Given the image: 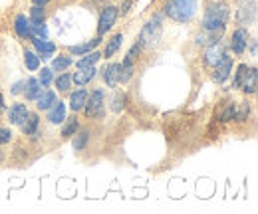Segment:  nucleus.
<instances>
[{
  "label": "nucleus",
  "instance_id": "obj_1",
  "mask_svg": "<svg viewBox=\"0 0 258 214\" xmlns=\"http://www.w3.org/2000/svg\"><path fill=\"white\" fill-rule=\"evenodd\" d=\"M230 18V8L223 0H213L207 4L203 12V30L205 32H225Z\"/></svg>",
  "mask_w": 258,
  "mask_h": 214
},
{
  "label": "nucleus",
  "instance_id": "obj_2",
  "mask_svg": "<svg viewBox=\"0 0 258 214\" xmlns=\"http://www.w3.org/2000/svg\"><path fill=\"white\" fill-rule=\"evenodd\" d=\"M199 10V0H165L163 12L173 22L189 24Z\"/></svg>",
  "mask_w": 258,
  "mask_h": 214
},
{
  "label": "nucleus",
  "instance_id": "obj_3",
  "mask_svg": "<svg viewBox=\"0 0 258 214\" xmlns=\"http://www.w3.org/2000/svg\"><path fill=\"white\" fill-rule=\"evenodd\" d=\"M161 32H163V18L161 16L151 18L143 26L141 34H139V48H147V50L157 48V44L161 40Z\"/></svg>",
  "mask_w": 258,
  "mask_h": 214
},
{
  "label": "nucleus",
  "instance_id": "obj_4",
  "mask_svg": "<svg viewBox=\"0 0 258 214\" xmlns=\"http://www.w3.org/2000/svg\"><path fill=\"white\" fill-rule=\"evenodd\" d=\"M90 119H99L103 117V111H105V93L101 88H96L92 93H88V99H86V105L82 109Z\"/></svg>",
  "mask_w": 258,
  "mask_h": 214
},
{
  "label": "nucleus",
  "instance_id": "obj_5",
  "mask_svg": "<svg viewBox=\"0 0 258 214\" xmlns=\"http://www.w3.org/2000/svg\"><path fill=\"white\" fill-rule=\"evenodd\" d=\"M117 16H119V10H117V6H105L103 10H101V14H99V22H97V36H103V34H107V32L113 28V24H115V20H117Z\"/></svg>",
  "mask_w": 258,
  "mask_h": 214
},
{
  "label": "nucleus",
  "instance_id": "obj_6",
  "mask_svg": "<svg viewBox=\"0 0 258 214\" xmlns=\"http://www.w3.org/2000/svg\"><path fill=\"white\" fill-rule=\"evenodd\" d=\"M248 40H250V34H248L246 28H242V26L236 28V30L232 32V36H230V42H228L232 54L234 56H242L246 52V48H248Z\"/></svg>",
  "mask_w": 258,
  "mask_h": 214
},
{
  "label": "nucleus",
  "instance_id": "obj_7",
  "mask_svg": "<svg viewBox=\"0 0 258 214\" xmlns=\"http://www.w3.org/2000/svg\"><path fill=\"white\" fill-rule=\"evenodd\" d=\"M232 56H228V52H226L225 56L221 58V61L213 67V82L215 84H225L226 80L230 78V72H232Z\"/></svg>",
  "mask_w": 258,
  "mask_h": 214
},
{
  "label": "nucleus",
  "instance_id": "obj_8",
  "mask_svg": "<svg viewBox=\"0 0 258 214\" xmlns=\"http://www.w3.org/2000/svg\"><path fill=\"white\" fill-rule=\"evenodd\" d=\"M225 54H226L225 44H223L221 40H219V42H213V44H209V46H207L205 56H203V61H205V65H207V67H215Z\"/></svg>",
  "mask_w": 258,
  "mask_h": 214
},
{
  "label": "nucleus",
  "instance_id": "obj_9",
  "mask_svg": "<svg viewBox=\"0 0 258 214\" xmlns=\"http://www.w3.org/2000/svg\"><path fill=\"white\" fill-rule=\"evenodd\" d=\"M32 40V46L36 48L40 60H50L54 54H56V44L50 42L48 38H38V36H30Z\"/></svg>",
  "mask_w": 258,
  "mask_h": 214
},
{
  "label": "nucleus",
  "instance_id": "obj_10",
  "mask_svg": "<svg viewBox=\"0 0 258 214\" xmlns=\"http://www.w3.org/2000/svg\"><path fill=\"white\" fill-rule=\"evenodd\" d=\"M14 32H16V36L18 38H22V40H30V36H32V24H30V18L26 16V14H16V18H14Z\"/></svg>",
  "mask_w": 258,
  "mask_h": 214
},
{
  "label": "nucleus",
  "instance_id": "obj_11",
  "mask_svg": "<svg viewBox=\"0 0 258 214\" xmlns=\"http://www.w3.org/2000/svg\"><path fill=\"white\" fill-rule=\"evenodd\" d=\"M96 76H97V69L94 65H90V67H78V72L72 76V84H76V86H88Z\"/></svg>",
  "mask_w": 258,
  "mask_h": 214
},
{
  "label": "nucleus",
  "instance_id": "obj_12",
  "mask_svg": "<svg viewBox=\"0 0 258 214\" xmlns=\"http://www.w3.org/2000/svg\"><path fill=\"white\" fill-rule=\"evenodd\" d=\"M34 101H36L38 111H48L58 99H56V92H52V90H44V88H42V92L38 93V97H36Z\"/></svg>",
  "mask_w": 258,
  "mask_h": 214
},
{
  "label": "nucleus",
  "instance_id": "obj_13",
  "mask_svg": "<svg viewBox=\"0 0 258 214\" xmlns=\"http://www.w3.org/2000/svg\"><path fill=\"white\" fill-rule=\"evenodd\" d=\"M30 111H28V107L24 105V103H14L10 109H8V121L12 123V125H22L24 119H26V115H28Z\"/></svg>",
  "mask_w": 258,
  "mask_h": 214
},
{
  "label": "nucleus",
  "instance_id": "obj_14",
  "mask_svg": "<svg viewBox=\"0 0 258 214\" xmlns=\"http://www.w3.org/2000/svg\"><path fill=\"white\" fill-rule=\"evenodd\" d=\"M119 72H121V63L113 61L103 69V82L107 88H115L119 84Z\"/></svg>",
  "mask_w": 258,
  "mask_h": 214
},
{
  "label": "nucleus",
  "instance_id": "obj_15",
  "mask_svg": "<svg viewBox=\"0 0 258 214\" xmlns=\"http://www.w3.org/2000/svg\"><path fill=\"white\" fill-rule=\"evenodd\" d=\"M48 121L52 123V125H60V123L66 121V105L64 101H56L50 109H48V117H46Z\"/></svg>",
  "mask_w": 258,
  "mask_h": 214
},
{
  "label": "nucleus",
  "instance_id": "obj_16",
  "mask_svg": "<svg viewBox=\"0 0 258 214\" xmlns=\"http://www.w3.org/2000/svg\"><path fill=\"white\" fill-rule=\"evenodd\" d=\"M254 16H256V10H254V4H250V6H240L238 10H236V22L240 24V26H246V24H252L254 22Z\"/></svg>",
  "mask_w": 258,
  "mask_h": 214
},
{
  "label": "nucleus",
  "instance_id": "obj_17",
  "mask_svg": "<svg viewBox=\"0 0 258 214\" xmlns=\"http://www.w3.org/2000/svg\"><path fill=\"white\" fill-rule=\"evenodd\" d=\"M20 127H22V133H24V135L36 137V135L40 133V129H38V127H40V117H38V113H28L24 123H22Z\"/></svg>",
  "mask_w": 258,
  "mask_h": 214
},
{
  "label": "nucleus",
  "instance_id": "obj_18",
  "mask_svg": "<svg viewBox=\"0 0 258 214\" xmlns=\"http://www.w3.org/2000/svg\"><path fill=\"white\" fill-rule=\"evenodd\" d=\"M86 99H88V92L86 90H78V92H72L70 93V109L74 113L82 111L84 105H86Z\"/></svg>",
  "mask_w": 258,
  "mask_h": 214
},
{
  "label": "nucleus",
  "instance_id": "obj_19",
  "mask_svg": "<svg viewBox=\"0 0 258 214\" xmlns=\"http://www.w3.org/2000/svg\"><path fill=\"white\" fill-rule=\"evenodd\" d=\"M101 38H103V36H97V38H94L92 42L78 44V46H70V54H74V56H84V54H88V52L96 50L97 46L101 44Z\"/></svg>",
  "mask_w": 258,
  "mask_h": 214
},
{
  "label": "nucleus",
  "instance_id": "obj_20",
  "mask_svg": "<svg viewBox=\"0 0 258 214\" xmlns=\"http://www.w3.org/2000/svg\"><path fill=\"white\" fill-rule=\"evenodd\" d=\"M240 90L246 93V95L256 93V90H258V69L256 67H250V74H248V76H246V80L242 82Z\"/></svg>",
  "mask_w": 258,
  "mask_h": 214
},
{
  "label": "nucleus",
  "instance_id": "obj_21",
  "mask_svg": "<svg viewBox=\"0 0 258 214\" xmlns=\"http://www.w3.org/2000/svg\"><path fill=\"white\" fill-rule=\"evenodd\" d=\"M40 92H42V86H40L38 78H28V80L24 82V90H22V93H24V97H26L28 101H34Z\"/></svg>",
  "mask_w": 258,
  "mask_h": 214
},
{
  "label": "nucleus",
  "instance_id": "obj_22",
  "mask_svg": "<svg viewBox=\"0 0 258 214\" xmlns=\"http://www.w3.org/2000/svg\"><path fill=\"white\" fill-rule=\"evenodd\" d=\"M121 44H123V34L119 32V34H115V36H111V40L107 42V46H105V52L101 54V56H105V58H113L119 50H121Z\"/></svg>",
  "mask_w": 258,
  "mask_h": 214
},
{
  "label": "nucleus",
  "instance_id": "obj_23",
  "mask_svg": "<svg viewBox=\"0 0 258 214\" xmlns=\"http://www.w3.org/2000/svg\"><path fill=\"white\" fill-rule=\"evenodd\" d=\"M234 115H236V103H234V101H226V105L219 111V121L221 123L232 121Z\"/></svg>",
  "mask_w": 258,
  "mask_h": 214
},
{
  "label": "nucleus",
  "instance_id": "obj_24",
  "mask_svg": "<svg viewBox=\"0 0 258 214\" xmlns=\"http://www.w3.org/2000/svg\"><path fill=\"white\" fill-rule=\"evenodd\" d=\"M24 63L30 72H38L40 69V56L34 50H24Z\"/></svg>",
  "mask_w": 258,
  "mask_h": 214
},
{
  "label": "nucleus",
  "instance_id": "obj_25",
  "mask_svg": "<svg viewBox=\"0 0 258 214\" xmlns=\"http://www.w3.org/2000/svg\"><path fill=\"white\" fill-rule=\"evenodd\" d=\"M250 74V67H248V63H240L238 67H236V72H234V80H232V86L234 88H240L242 86V82L246 80V76Z\"/></svg>",
  "mask_w": 258,
  "mask_h": 214
},
{
  "label": "nucleus",
  "instance_id": "obj_26",
  "mask_svg": "<svg viewBox=\"0 0 258 214\" xmlns=\"http://www.w3.org/2000/svg\"><path fill=\"white\" fill-rule=\"evenodd\" d=\"M99 60H101V54H99V52H96V50H92V52L84 54V58L78 61L76 65H78V67H90V65H96Z\"/></svg>",
  "mask_w": 258,
  "mask_h": 214
},
{
  "label": "nucleus",
  "instance_id": "obj_27",
  "mask_svg": "<svg viewBox=\"0 0 258 214\" xmlns=\"http://www.w3.org/2000/svg\"><path fill=\"white\" fill-rule=\"evenodd\" d=\"M90 131H80V133H76L74 135V151H84L86 149V145H88V141H90Z\"/></svg>",
  "mask_w": 258,
  "mask_h": 214
},
{
  "label": "nucleus",
  "instance_id": "obj_28",
  "mask_svg": "<svg viewBox=\"0 0 258 214\" xmlns=\"http://www.w3.org/2000/svg\"><path fill=\"white\" fill-rule=\"evenodd\" d=\"M30 24H42L44 20H46V10H44V6H38V4H34L32 8H30Z\"/></svg>",
  "mask_w": 258,
  "mask_h": 214
},
{
  "label": "nucleus",
  "instance_id": "obj_29",
  "mask_svg": "<svg viewBox=\"0 0 258 214\" xmlns=\"http://www.w3.org/2000/svg\"><path fill=\"white\" fill-rule=\"evenodd\" d=\"M54 84H56V90H58V92H68V90L72 88V74H68V72L60 74V76L54 80Z\"/></svg>",
  "mask_w": 258,
  "mask_h": 214
},
{
  "label": "nucleus",
  "instance_id": "obj_30",
  "mask_svg": "<svg viewBox=\"0 0 258 214\" xmlns=\"http://www.w3.org/2000/svg\"><path fill=\"white\" fill-rule=\"evenodd\" d=\"M78 129H80V121H78L76 117L68 119V121H66V125L62 127V137H64V139H70V137H74V135L78 133Z\"/></svg>",
  "mask_w": 258,
  "mask_h": 214
},
{
  "label": "nucleus",
  "instance_id": "obj_31",
  "mask_svg": "<svg viewBox=\"0 0 258 214\" xmlns=\"http://www.w3.org/2000/svg\"><path fill=\"white\" fill-rule=\"evenodd\" d=\"M72 63H74V60L70 56H58V58L52 60V69L54 72H66Z\"/></svg>",
  "mask_w": 258,
  "mask_h": 214
},
{
  "label": "nucleus",
  "instance_id": "obj_32",
  "mask_svg": "<svg viewBox=\"0 0 258 214\" xmlns=\"http://www.w3.org/2000/svg\"><path fill=\"white\" fill-rule=\"evenodd\" d=\"M38 82H40L42 88H48L54 82V69L52 67H42V72L38 76Z\"/></svg>",
  "mask_w": 258,
  "mask_h": 214
},
{
  "label": "nucleus",
  "instance_id": "obj_33",
  "mask_svg": "<svg viewBox=\"0 0 258 214\" xmlns=\"http://www.w3.org/2000/svg\"><path fill=\"white\" fill-rule=\"evenodd\" d=\"M125 101H127L125 93H115V95H113V99H111V111L119 113V111L125 107Z\"/></svg>",
  "mask_w": 258,
  "mask_h": 214
},
{
  "label": "nucleus",
  "instance_id": "obj_34",
  "mask_svg": "<svg viewBox=\"0 0 258 214\" xmlns=\"http://www.w3.org/2000/svg\"><path fill=\"white\" fill-rule=\"evenodd\" d=\"M248 115H250V105H248V103H240V109L236 107V115H234V119H236V121H246Z\"/></svg>",
  "mask_w": 258,
  "mask_h": 214
},
{
  "label": "nucleus",
  "instance_id": "obj_35",
  "mask_svg": "<svg viewBox=\"0 0 258 214\" xmlns=\"http://www.w3.org/2000/svg\"><path fill=\"white\" fill-rule=\"evenodd\" d=\"M12 141V131L4 125H0V145H8Z\"/></svg>",
  "mask_w": 258,
  "mask_h": 214
},
{
  "label": "nucleus",
  "instance_id": "obj_36",
  "mask_svg": "<svg viewBox=\"0 0 258 214\" xmlns=\"http://www.w3.org/2000/svg\"><path fill=\"white\" fill-rule=\"evenodd\" d=\"M32 36H38V38H48V28L46 24H32Z\"/></svg>",
  "mask_w": 258,
  "mask_h": 214
},
{
  "label": "nucleus",
  "instance_id": "obj_37",
  "mask_svg": "<svg viewBox=\"0 0 258 214\" xmlns=\"http://www.w3.org/2000/svg\"><path fill=\"white\" fill-rule=\"evenodd\" d=\"M22 90H24V82H16V84L12 86V90H10V92L14 93V95H18V93H22Z\"/></svg>",
  "mask_w": 258,
  "mask_h": 214
},
{
  "label": "nucleus",
  "instance_id": "obj_38",
  "mask_svg": "<svg viewBox=\"0 0 258 214\" xmlns=\"http://www.w3.org/2000/svg\"><path fill=\"white\" fill-rule=\"evenodd\" d=\"M250 42V54H252V58H256V40H248Z\"/></svg>",
  "mask_w": 258,
  "mask_h": 214
},
{
  "label": "nucleus",
  "instance_id": "obj_39",
  "mask_svg": "<svg viewBox=\"0 0 258 214\" xmlns=\"http://www.w3.org/2000/svg\"><path fill=\"white\" fill-rule=\"evenodd\" d=\"M32 2H34V4H38V6H46L50 0H32Z\"/></svg>",
  "mask_w": 258,
  "mask_h": 214
},
{
  "label": "nucleus",
  "instance_id": "obj_40",
  "mask_svg": "<svg viewBox=\"0 0 258 214\" xmlns=\"http://www.w3.org/2000/svg\"><path fill=\"white\" fill-rule=\"evenodd\" d=\"M6 109V105H4V97H2V93H0V113Z\"/></svg>",
  "mask_w": 258,
  "mask_h": 214
}]
</instances>
